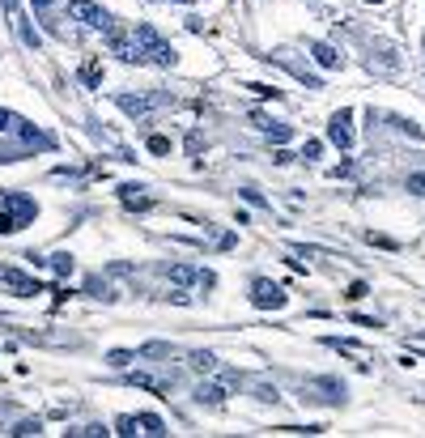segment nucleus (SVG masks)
Returning <instances> with one entry per match:
<instances>
[{
  "label": "nucleus",
  "mask_w": 425,
  "mask_h": 438,
  "mask_svg": "<svg viewBox=\"0 0 425 438\" xmlns=\"http://www.w3.org/2000/svg\"><path fill=\"white\" fill-rule=\"evenodd\" d=\"M39 217V205L26 191H0V234H13Z\"/></svg>",
  "instance_id": "1"
},
{
  "label": "nucleus",
  "mask_w": 425,
  "mask_h": 438,
  "mask_svg": "<svg viewBox=\"0 0 425 438\" xmlns=\"http://www.w3.org/2000/svg\"><path fill=\"white\" fill-rule=\"evenodd\" d=\"M132 39H136V47H141V52H145V64H158V68H170L174 60H179V56H174V47L154 30V26H149V21H141V26H132Z\"/></svg>",
  "instance_id": "2"
},
{
  "label": "nucleus",
  "mask_w": 425,
  "mask_h": 438,
  "mask_svg": "<svg viewBox=\"0 0 425 438\" xmlns=\"http://www.w3.org/2000/svg\"><path fill=\"white\" fill-rule=\"evenodd\" d=\"M349 387L340 379H311L302 383V404H344Z\"/></svg>",
  "instance_id": "3"
},
{
  "label": "nucleus",
  "mask_w": 425,
  "mask_h": 438,
  "mask_svg": "<svg viewBox=\"0 0 425 438\" xmlns=\"http://www.w3.org/2000/svg\"><path fill=\"white\" fill-rule=\"evenodd\" d=\"M68 17L90 26V30H115V17L103 5H94V0H68Z\"/></svg>",
  "instance_id": "4"
},
{
  "label": "nucleus",
  "mask_w": 425,
  "mask_h": 438,
  "mask_svg": "<svg viewBox=\"0 0 425 438\" xmlns=\"http://www.w3.org/2000/svg\"><path fill=\"white\" fill-rule=\"evenodd\" d=\"M166 103H170V94H115V107L132 119H149V111Z\"/></svg>",
  "instance_id": "5"
},
{
  "label": "nucleus",
  "mask_w": 425,
  "mask_h": 438,
  "mask_svg": "<svg viewBox=\"0 0 425 438\" xmlns=\"http://www.w3.org/2000/svg\"><path fill=\"white\" fill-rule=\"evenodd\" d=\"M251 306L256 311H281L285 306V289L277 281H268V277H256L251 281Z\"/></svg>",
  "instance_id": "6"
},
{
  "label": "nucleus",
  "mask_w": 425,
  "mask_h": 438,
  "mask_svg": "<svg viewBox=\"0 0 425 438\" xmlns=\"http://www.w3.org/2000/svg\"><path fill=\"white\" fill-rule=\"evenodd\" d=\"M328 140L336 145V149H353V111H349V107H340L332 119H328Z\"/></svg>",
  "instance_id": "7"
},
{
  "label": "nucleus",
  "mask_w": 425,
  "mask_h": 438,
  "mask_svg": "<svg viewBox=\"0 0 425 438\" xmlns=\"http://www.w3.org/2000/svg\"><path fill=\"white\" fill-rule=\"evenodd\" d=\"M107 47H111V56H119L123 64H145V52L136 47L132 34H119V30H107Z\"/></svg>",
  "instance_id": "8"
},
{
  "label": "nucleus",
  "mask_w": 425,
  "mask_h": 438,
  "mask_svg": "<svg viewBox=\"0 0 425 438\" xmlns=\"http://www.w3.org/2000/svg\"><path fill=\"white\" fill-rule=\"evenodd\" d=\"M0 285L13 289L17 298H34V294H43V285H39L34 277H26V273H17V269H0Z\"/></svg>",
  "instance_id": "9"
},
{
  "label": "nucleus",
  "mask_w": 425,
  "mask_h": 438,
  "mask_svg": "<svg viewBox=\"0 0 425 438\" xmlns=\"http://www.w3.org/2000/svg\"><path fill=\"white\" fill-rule=\"evenodd\" d=\"M17 140L26 145V149H56V140L47 136L43 128H34V124H26V119H21L17 124Z\"/></svg>",
  "instance_id": "10"
},
{
  "label": "nucleus",
  "mask_w": 425,
  "mask_h": 438,
  "mask_svg": "<svg viewBox=\"0 0 425 438\" xmlns=\"http://www.w3.org/2000/svg\"><path fill=\"white\" fill-rule=\"evenodd\" d=\"M191 396H196V404H205V408H221V404H226V387H221V383H200Z\"/></svg>",
  "instance_id": "11"
},
{
  "label": "nucleus",
  "mask_w": 425,
  "mask_h": 438,
  "mask_svg": "<svg viewBox=\"0 0 425 438\" xmlns=\"http://www.w3.org/2000/svg\"><path fill=\"white\" fill-rule=\"evenodd\" d=\"M13 17V30H17V39H21V47H30V52H39V47H43V39H39V30L30 26V21L26 17H21V13H9Z\"/></svg>",
  "instance_id": "12"
},
{
  "label": "nucleus",
  "mask_w": 425,
  "mask_h": 438,
  "mask_svg": "<svg viewBox=\"0 0 425 438\" xmlns=\"http://www.w3.org/2000/svg\"><path fill=\"white\" fill-rule=\"evenodd\" d=\"M311 56H315L319 68H340V52L332 43H311Z\"/></svg>",
  "instance_id": "13"
},
{
  "label": "nucleus",
  "mask_w": 425,
  "mask_h": 438,
  "mask_svg": "<svg viewBox=\"0 0 425 438\" xmlns=\"http://www.w3.org/2000/svg\"><path fill=\"white\" fill-rule=\"evenodd\" d=\"M141 191H145L141 183H123V187H119V200L128 205V209H141V213H145V209L154 205V200H149V196H141Z\"/></svg>",
  "instance_id": "14"
},
{
  "label": "nucleus",
  "mask_w": 425,
  "mask_h": 438,
  "mask_svg": "<svg viewBox=\"0 0 425 438\" xmlns=\"http://www.w3.org/2000/svg\"><path fill=\"white\" fill-rule=\"evenodd\" d=\"M187 366L200 371V375H213V371H217V357H213L209 349H196V353H187Z\"/></svg>",
  "instance_id": "15"
},
{
  "label": "nucleus",
  "mask_w": 425,
  "mask_h": 438,
  "mask_svg": "<svg viewBox=\"0 0 425 438\" xmlns=\"http://www.w3.org/2000/svg\"><path fill=\"white\" fill-rule=\"evenodd\" d=\"M162 273H166L170 281H179V285H191V281L200 277V273L191 269V264H166V269H162Z\"/></svg>",
  "instance_id": "16"
},
{
  "label": "nucleus",
  "mask_w": 425,
  "mask_h": 438,
  "mask_svg": "<svg viewBox=\"0 0 425 438\" xmlns=\"http://www.w3.org/2000/svg\"><path fill=\"white\" fill-rule=\"evenodd\" d=\"M136 421H141V434H154V438L166 434V421L158 417V413H136Z\"/></svg>",
  "instance_id": "17"
},
{
  "label": "nucleus",
  "mask_w": 425,
  "mask_h": 438,
  "mask_svg": "<svg viewBox=\"0 0 425 438\" xmlns=\"http://www.w3.org/2000/svg\"><path fill=\"white\" fill-rule=\"evenodd\" d=\"M251 392H256V400H264V404H277V400H281L277 383H264V379H256V383H251Z\"/></svg>",
  "instance_id": "18"
},
{
  "label": "nucleus",
  "mask_w": 425,
  "mask_h": 438,
  "mask_svg": "<svg viewBox=\"0 0 425 438\" xmlns=\"http://www.w3.org/2000/svg\"><path fill=\"white\" fill-rule=\"evenodd\" d=\"M81 81H85L90 90H98V85H103V64H98V60H85V64H81Z\"/></svg>",
  "instance_id": "19"
},
{
  "label": "nucleus",
  "mask_w": 425,
  "mask_h": 438,
  "mask_svg": "<svg viewBox=\"0 0 425 438\" xmlns=\"http://www.w3.org/2000/svg\"><path fill=\"white\" fill-rule=\"evenodd\" d=\"M111 434H123V438H132V434H141V421L132 417V413H123V417H115V430Z\"/></svg>",
  "instance_id": "20"
},
{
  "label": "nucleus",
  "mask_w": 425,
  "mask_h": 438,
  "mask_svg": "<svg viewBox=\"0 0 425 438\" xmlns=\"http://www.w3.org/2000/svg\"><path fill=\"white\" fill-rule=\"evenodd\" d=\"M39 430H43V421H39V417H21L9 434H13V438H30V434H39Z\"/></svg>",
  "instance_id": "21"
},
{
  "label": "nucleus",
  "mask_w": 425,
  "mask_h": 438,
  "mask_svg": "<svg viewBox=\"0 0 425 438\" xmlns=\"http://www.w3.org/2000/svg\"><path fill=\"white\" fill-rule=\"evenodd\" d=\"M391 128H395V132H404V136H413V140H421V136H425V132L413 124V119H404V115H391Z\"/></svg>",
  "instance_id": "22"
},
{
  "label": "nucleus",
  "mask_w": 425,
  "mask_h": 438,
  "mask_svg": "<svg viewBox=\"0 0 425 438\" xmlns=\"http://www.w3.org/2000/svg\"><path fill=\"white\" fill-rule=\"evenodd\" d=\"M47 269H52L56 277H68V273H72V255H68V251H60V255H52V260H47Z\"/></svg>",
  "instance_id": "23"
},
{
  "label": "nucleus",
  "mask_w": 425,
  "mask_h": 438,
  "mask_svg": "<svg viewBox=\"0 0 425 438\" xmlns=\"http://www.w3.org/2000/svg\"><path fill=\"white\" fill-rule=\"evenodd\" d=\"M264 132H268V140H272V145H285V140H293V128H289V124H268Z\"/></svg>",
  "instance_id": "24"
},
{
  "label": "nucleus",
  "mask_w": 425,
  "mask_h": 438,
  "mask_svg": "<svg viewBox=\"0 0 425 438\" xmlns=\"http://www.w3.org/2000/svg\"><path fill=\"white\" fill-rule=\"evenodd\" d=\"M72 438H103V434H111L107 426H98V421H90V426H77V430H68Z\"/></svg>",
  "instance_id": "25"
},
{
  "label": "nucleus",
  "mask_w": 425,
  "mask_h": 438,
  "mask_svg": "<svg viewBox=\"0 0 425 438\" xmlns=\"http://www.w3.org/2000/svg\"><path fill=\"white\" fill-rule=\"evenodd\" d=\"M17 124H21V115H13V111L0 107V136H5V132H17Z\"/></svg>",
  "instance_id": "26"
},
{
  "label": "nucleus",
  "mask_w": 425,
  "mask_h": 438,
  "mask_svg": "<svg viewBox=\"0 0 425 438\" xmlns=\"http://www.w3.org/2000/svg\"><path fill=\"white\" fill-rule=\"evenodd\" d=\"M85 289H90L94 298H107V302L115 298V294H111V285H107V281H98V277H90V285H85Z\"/></svg>",
  "instance_id": "27"
},
{
  "label": "nucleus",
  "mask_w": 425,
  "mask_h": 438,
  "mask_svg": "<svg viewBox=\"0 0 425 438\" xmlns=\"http://www.w3.org/2000/svg\"><path fill=\"white\" fill-rule=\"evenodd\" d=\"M149 154H170V136H149Z\"/></svg>",
  "instance_id": "28"
},
{
  "label": "nucleus",
  "mask_w": 425,
  "mask_h": 438,
  "mask_svg": "<svg viewBox=\"0 0 425 438\" xmlns=\"http://www.w3.org/2000/svg\"><path fill=\"white\" fill-rule=\"evenodd\" d=\"M366 294H370V285H366V281H353V285H349V294H344V298H349V302H362Z\"/></svg>",
  "instance_id": "29"
},
{
  "label": "nucleus",
  "mask_w": 425,
  "mask_h": 438,
  "mask_svg": "<svg viewBox=\"0 0 425 438\" xmlns=\"http://www.w3.org/2000/svg\"><path fill=\"white\" fill-rule=\"evenodd\" d=\"M132 357H136V353H128V349H115V353H111L107 362H111V366H115V371H123V366H128V362H132Z\"/></svg>",
  "instance_id": "30"
},
{
  "label": "nucleus",
  "mask_w": 425,
  "mask_h": 438,
  "mask_svg": "<svg viewBox=\"0 0 425 438\" xmlns=\"http://www.w3.org/2000/svg\"><path fill=\"white\" fill-rule=\"evenodd\" d=\"M408 191H413V196H425V170L408 175Z\"/></svg>",
  "instance_id": "31"
},
{
  "label": "nucleus",
  "mask_w": 425,
  "mask_h": 438,
  "mask_svg": "<svg viewBox=\"0 0 425 438\" xmlns=\"http://www.w3.org/2000/svg\"><path fill=\"white\" fill-rule=\"evenodd\" d=\"M319 154H323V140H307V145H302V158H307V162L319 158Z\"/></svg>",
  "instance_id": "32"
},
{
  "label": "nucleus",
  "mask_w": 425,
  "mask_h": 438,
  "mask_svg": "<svg viewBox=\"0 0 425 438\" xmlns=\"http://www.w3.org/2000/svg\"><path fill=\"white\" fill-rule=\"evenodd\" d=\"M247 90H256V94H260V98H281V94H277V90H272V85H260V81H251V85H247Z\"/></svg>",
  "instance_id": "33"
},
{
  "label": "nucleus",
  "mask_w": 425,
  "mask_h": 438,
  "mask_svg": "<svg viewBox=\"0 0 425 438\" xmlns=\"http://www.w3.org/2000/svg\"><path fill=\"white\" fill-rule=\"evenodd\" d=\"M374 247H387V251H395V238H387V234H366Z\"/></svg>",
  "instance_id": "34"
},
{
  "label": "nucleus",
  "mask_w": 425,
  "mask_h": 438,
  "mask_svg": "<svg viewBox=\"0 0 425 438\" xmlns=\"http://www.w3.org/2000/svg\"><path fill=\"white\" fill-rule=\"evenodd\" d=\"M242 200H251V205H256V209H264V205H268V200H264V196H260V191H256V187H242Z\"/></svg>",
  "instance_id": "35"
},
{
  "label": "nucleus",
  "mask_w": 425,
  "mask_h": 438,
  "mask_svg": "<svg viewBox=\"0 0 425 438\" xmlns=\"http://www.w3.org/2000/svg\"><path fill=\"white\" fill-rule=\"evenodd\" d=\"M21 260H30L34 269H47V255H39V251H26V255H21Z\"/></svg>",
  "instance_id": "36"
},
{
  "label": "nucleus",
  "mask_w": 425,
  "mask_h": 438,
  "mask_svg": "<svg viewBox=\"0 0 425 438\" xmlns=\"http://www.w3.org/2000/svg\"><path fill=\"white\" fill-rule=\"evenodd\" d=\"M272 162H277V166H289V162H293V154H289V149H277V154H272Z\"/></svg>",
  "instance_id": "37"
},
{
  "label": "nucleus",
  "mask_w": 425,
  "mask_h": 438,
  "mask_svg": "<svg viewBox=\"0 0 425 438\" xmlns=\"http://www.w3.org/2000/svg\"><path fill=\"white\" fill-rule=\"evenodd\" d=\"M30 5H34V13H47V9L56 5V0H30Z\"/></svg>",
  "instance_id": "38"
},
{
  "label": "nucleus",
  "mask_w": 425,
  "mask_h": 438,
  "mask_svg": "<svg viewBox=\"0 0 425 438\" xmlns=\"http://www.w3.org/2000/svg\"><path fill=\"white\" fill-rule=\"evenodd\" d=\"M174 5H196V0H174Z\"/></svg>",
  "instance_id": "39"
}]
</instances>
